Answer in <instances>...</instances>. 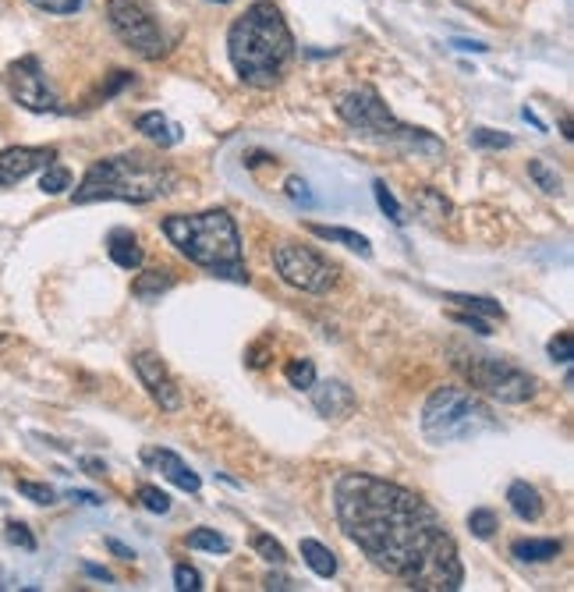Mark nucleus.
I'll return each instance as SVG.
<instances>
[{
	"instance_id": "13",
	"label": "nucleus",
	"mask_w": 574,
	"mask_h": 592,
	"mask_svg": "<svg viewBox=\"0 0 574 592\" xmlns=\"http://www.w3.org/2000/svg\"><path fill=\"white\" fill-rule=\"evenodd\" d=\"M142 465L146 468H153V472H160L167 483H174L178 490H185V493H199L202 490V479L192 472V465H188L185 458H178L174 451H167V447H156V444H149V447H142Z\"/></svg>"
},
{
	"instance_id": "1",
	"label": "nucleus",
	"mask_w": 574,
	"mask_h": 592,
	"mask_svg": "<svg viewBox=\"0 0 574 592\" xmlns=\"http://www.w3.org/2000/svg\"><path fill=\"white\" fill-rule=\"evenodd\" d=\"M334 511L344 536L390 578L408 589H461L458 543L419 493L369 472H344L334 483Z\"/></svg>"
},
{
	"instance_id": "7",
	"label": "nucleus",
	"mask_w": 574,
	"mask_h": 592,
	"mask_svg": "<svg viewBox=\"0 0 574 592\" xmlns=\"http://www.w3.org/2000/svg\"><path fill=\"white\" fill-rule=\"evenodd\" d=\"M454 369L472 383L479 394L500 401V405H528L539 394V380L528 369L514 366L504 355H486V351H458Z\"/></svg>"
},
{
	"instance_id": "43",
	"label": "nucleus",
	"mask_w": 574,
	"mask_h": 592,
	"mask_svg": "<svg viewBox=\"0 0 574 592\" xmlns=\"http://www.w3.org/2000/svg\"><path fill=\"white\" fill-rule=\"evenodd\" d=\"M68 497L78 500V504H89V507H100L103 504V497H96V493H86V490H71Z\"/></svg>"
},
{
	"instance_id": "23",
	"label": "nucleus",
	"mask_w": 574,
	"mask_h": 592,
	"mask_svg": "<svg viewBox=\"0 0 574 592\" xmlns=\"http://www.w3.org/2000/svg\"><path fill=\"white\" fill-rule=\"evenodd\" d=\"M188 550H206V554H227L231 550V539L220 536L217 529H195L185 536Z\"/></svg>"
},
{
	"instance_id": "34",
	"label": "nucleus",
	"mask_w": 574,
	"mask_h": 592,
	"mask_svg": "<svg viewBox=\"0 0 574 592\" xmlns=\"http://www.w3.org/2000/svg\"><path fill=\"white\" fill-rule=\"evenodd\" d=\"M475 149H511L514 139L507 132H493V128H475L472 132Z\"/></svg>"
},
{
	"instance_id": "31",
	"label": "nucleus",
	"mask_w": 574,
	"mask_h": 592,
	"mask_svg": "<svg viewBox=\"0 0 574 592\" xmlns=\"http://www.w3.org/2000/svg\"><path fill=\"white\" fill-rule=\"evenodd\" d=\"M415 203H419V210H422V217H443V213H450V203L443 199L436 188H422L419 195H415Z\"/></svg>"
},
{
	"instance_id": "8",
	"label": "nucleus",
	"mask_w": 574,
	"mask_h": 592,
	"mask_svg": "<svg viewBox=\"0 0 574 592\" xmlns=\"http://www.w3.org/2000/svg\"><path fill=\"white\" fill-rule=\"evenodd\" d=\"M107 18L114 36L142 61H160L167 54V36L142 0H107Z\"/></svg>"
},
{
	"instance_id": "15",
	"label": "nucleus",
	"mask_w": 574,
	"mask_h": 592,
	"mask_svg": "<svg viewBox=\"0 0 574 592\" xmlns=\"http://www.w3.org/2000/svg\"><path fill=\"white\" fill-rule=\"evenodd\" d=\"M107 256H110V263L121 266V270H142V263H146V252H142L139 238H135L132 231H125V227L110 231Z\"/></svg>"
},
{
	"instance_id": "25",
	"label": "nucleus",
	"mask_w": 574,
	"mask_h": 592,
	"mask_svg": "<svg viewBox=\"0 0 574 592\" xmlns=\"http://www.w3.org/2000/svg\"><path fill=\"white\" fill-rule=\"evenodd\" d=\"M71 188V171L64 164H50L43 167V178H39V192L43 195H64Z\"/></svg>"
},
{
	"instance_id": "33",
	"label": "nucleus",
	"mask_w": 574,
	"mask_h": 592,
	"mask_svg": "<svg viewBox=\"0 0 574 592\" xmlns=\"http://www.w3.org/2000/svg\"><path fill=\"white\" fill-rule=\"evenodd\" d=\"M284 195L295 206H302V210H312V206H316V195H312V188H309V181H305V178H287L284 181Z\"/></svg>"
},
{
	"instance_id": "30",
	"label": "nucleus",
	"mask_w": 574,
	"mask_h": 592,
	"mask_svg": "<svg viewBox=\"0 0 574 592\" xmlns=\"http://www.w3.org/2000/svg\"><path fill=\"white\" fill-rule=\"evenodd\" d=\"M373 195H376V203H380V210L390 217V224H404V210H401V203H397V195L387 188V181H373Z\"/></svg>"
},
{
	"instance_id": "16",
	"label": "nucleus",
	"mask_w": 574,
	"mask_h": 592,
	"mask_svg": "<svg viewBox=\"0 0 574 592\" xmlns=\"http://www.w3.org/2000/svg\"><path fill=\"white\" fill-rule=\"evenodd\" d=\"M507 504H511V511L521 518V522H539L546 511L543 493H539L532 483H525V479H514V483L507 486Z\"/></svg>"
},
{
	"instance_id": "32",
	"label": "nucleus",
	"mask_w": 574,
	"mask_h": 592,
	"mask_svg": "<svg viewBox=\"0 0 574 592\" xmlns=\"http://www.w3.org/2000/svg\"><path fill=\"white\" fill-rule=\"evenodd\" d=\"M139 500L149 515H167V511H171V497H167L160 486H149V483L139 486Z\"/></svg>"
},
{
	"instance_id": "36",
	"label": "nucleus",
	"mask_w": 574,
	"mask_h": 592,
	"mask_svg": "<svg viewBox=\"0 0 574 592\" xmlns=\"http://www.w3.org/2000/svg\"><path fill=\"white\" fill-rule=\"evenodd\" d=\"M4 539H8L11 546H22V550H36V536H32L25 522H8V525H4Z\"/></svg>"
},
{
	"instance_id": "3",
	"label": "nucleus",
	"mask_w": 574,
	"mask_h": 592,
	"mask_svg": "<svg viewBox=\"0 0 574 592\" xmlns=\"http://www.w3.org/2000/svg\"><path fill=\"white\" fill-rule=\"evenodd\" d=\"M167 242L188 259V263L210 270L213 277L245 284V249H241V231L227 210H202V213H171L163 217Z\"/></svg>"
},
{
	"instance_id": "44",
	"label": "nucleus",
	"mask_w": 574,
	"mask_h": 592,
	"mask_svg": "<svg viewBox=\"0 0 574 592\" xmlns=\"http://www.w3.org/2000/svg\"><path fill=\"white\" fill-rule=\"evenodd\" d=\"M82 571H86L89 578H100V582H114V575H110L107 568H100V564H82Z\"/></svg>"
},
{
	"instance_id": "35",
	"label": "nucleus",
	"mask_w": 574,
	"mask_h": 592,
	"mask_svg": "<svg viewBox=\"0 0 574 592\" xmlns=\"http://www.w3.org/2000/svg\"><path fill=\"white\" fill-rule=\"evenodd\" d=\"M29 4L43 15H78L89 0H29Z\"/></svg>"
},
{
	"instance_id": "24",
	"label": "nucleus",
	"mask_w": 574,
	"mask_h": 592,
	"mask_svg": "<svg viewBox=\"0 0 574 592\" xmlns=\"http://www.w3.org/2000/svg\"><path fill=\"white\" fill-rule=\"evenodd\" d=\"M284 380L295 390H309L316 383V362L312 359H291L284 366Z\"/></svg>"
},
{
	"instance_id": "18",
	"label": "nucleus",
	"mask_w": 574,
	"mask_h": 592,
	"mask_svg": "<svg viewBox=\"0 0 574 592\" xmlns=\"http://www.w3.org/2000/svg\"><path fill=\"white\" fill-rule=\"evenodd\" d=\"M305 231L316 234L319 242H334V245H344V249L358 252L362 259L373 256V245H369V238L358 231H348V227H330V224H305Z\"/></svg>"
},
{
	"instance_id": "2",
	"label": "nucleus",
	"mask_w": 574,
	"mask_h": 592,
	"mask_svg": "<svg viewBox=\"0 0 574 592\" xmlns=\"http://www.w3.org/2000/svg\"><path fill=\"white\" fill-rule=\"evenodd\" d=\"M227 57L234 75L252 89H273L284 78L295 57V36L284 15L270 0H256L245 15H238L227 29Z\"/></svg>"
},
{
	"instance_id": "46",
	"label": "nucleus",
	"mask_w": 574,
	"mask_h": 592,
	"mask_svg": "<svg viewBox=\"0 0 574 592\" xmlns=\"http://www.w3.org/2000/svg\"><path fill=\"white\" fill-rule=\"evenodd\" d=\"M217 4H224V0H217Z\"/></svg>"
},
{
	"instance_id": "10",
	"label": "nucleus",
	"mask_w": 574,
	"mask_h": 592,
	"mask_svg": "<svg viewBox=\"0 0 574 592\" xmlns=\"http://www.w3.org/2000/svg\"><path fill=\"white\" fill-rule=\"evenodd\" d=\"M8 86L18 107L32 110V114H61L64 110L61 96L50 86V78H47V71H43V64H39V57L25 54V57H18V61H11Z\"/></svg>"
},
{
	"instance_id": "14",
	"label": "nucleus",
	"mask_w": 574,
	"mask_h": 592,
	"mask_svg": "<svg viewBox=\"0 0 574 592\" xmlns=\"http://www.w3.org/2000/svg\"><path fill=\"white\" fill-rule=\"evenodd\" d=\"M312 408H316L323 419H348L351 412H355L358 398H355V390L348 387L344 380H323V383H312Z\"/></svg>"
},
{
	"instance_id": "21",
	"label": "nucleus",
	"mask_w": 574,
	"mask_h": 592,
	"mask_svg": "<svg viewBox=\"0 0 574 592\" xmlns=\"http://www.w3.org/2000/svg\"><path fill=\"white\" fill-rule=\"evenodd\" d=\"M298 550H302V561L309 564L319 578H334L337 575V557L326 543H319V539H302Z\"/></svg>"
},
{
	"instance_id": "42",
	"label": "nucleus",
	"mask_w": 574,
	"mask_h": 592,
	"mask_svg": "<svg viewBox=\"0 0 574 592\" xmlns=\"http://www.w3.org/2000/svg\"><path fill=\"white\" fill-rule=\"evenodd\" d=\"M107 550H110V554L121 557V561H135V550H132V546L117 543V539H107Z\"/></svg>"
},
{
	"instance_id": "39",
	"label": "nucleus",
	"mask_w": 574,
	"mask_h": 592,
	"mask_svg": "<svg viewBox=\"0 0 574 592\" xmlns=\"http://www.w3.org/2000/svg\"><path fill=\"white\" fill-rule=\"evenodd\" d=\"M550 359L553 362H571V334H567V330H560L557 337H553L550 341Z\"/></svg>"
},
{
	"instance_id": "5",
	"label": "nucleus",
	"mask_w": 574,
	"mask_h": 592,
	"mask_svg": "<svg viewBox=\"0 0 574 592\" xmlns=\"http://www.w3.org/2000/svg\"><path fill=\"white\" fill-rule=\"evenodd\" d=\"M337 117L344 125L362 132L365 139L383 142V146H394L401 153H415V156H440L443 142L436 135H429L426 128H412L397 121L394 110L383 103V96L373 86H358L351 93H344L337 100Z\"/></svg>"
},
{
	"instance_id": "9",
	"label": "nucleus",
	"mask_w": 574,
	"mask_h": 592,
	"mask_svg": "<svg viewBox=\"0 0 574 592\" xmlns=\"http://www.w3.org/2000/svg\"><path fill=\"white\" fill-rule=\"evenodd\" d=\"M273 270L287 288L305 291V295H326L337 284L334 263H326L312 245L298 242H277L273 245Z\"/></svg>"
},
{
	"instance_id": "22",
	"label": "nucleus",
	"mask_w": 574,
	"mask_h": 592,
	"mask_svg": "<svg viewBox=\"0 0 574 592\" xmlns=\"http://www.w3.org/2000/svg\"><path fill=\"white\" fill-rule=\"evenodd\" d=\"M443 302H454L461 305L465 312H475V316H489V320H504V305L493 302V298H482V295H443Z\"/></svg>"
},
{
	"instance_id": "17",
	"label": "nucleus",
	"mask_w": 574,
	"mask_h": 592,
	"mask_svg": "<svg viewBox=\"0 0 574 592\" xmlns=\"http://www.w3.org/2000/svg\"><path fill=\"white\" fill-rule=\"evenodd\" d=\"M174 288V270H167V266H153V270H142L139 277L132 281V295L139 298V302L153 305L160 302L167 291Z\"/></svg>"
},
{
	"instance_id": "29",
	"label": "nucleus",
	"mask_w": 574,
	"mask_h": 592,
	"mask_svg": "<svg viewBox=\"0 0 574 592\" xmlns=\"http://www.w3.org/2000/svg\"><path fill=\"white\" fill-rule=\"evenodd\" d=\"M18 493L25 500H32L36 507H54L57 504V490L47 483H29V479H18Z\"/></svg>"
},
{
	"instance_id": "4",
	"label": "nucleus",
	"mask_w": 574,
	"mask_h": 592,
	"mask_svg": "<svg viewBox=\"0 0 574 592\" xmlns=\"http://www.w3.org/2000/svg\"><path fill=\"white\" fill-rule=\"evenodd\" d=\"M178 185V171L156 160L149 153H117L103 156L86 171V178L78 181V188L71 192V203L89 206V203H132L146 206L160 195L174 192Z\"/></svg>"
},
{
	"instance_id": "37",
	"label": "nucleus",
	"mask_w": 574,
	"mask_h": 592,
	"mask_svg": "<svg viewBox=\"0 0 574 592\" xmlns=\"http://www.w3.org/2000/svg\"><path fill=\"white\" fill-rule=\"evenodd\" d=\"M174 585H178L181 592H199L202 575L195 568H188V564H178V568H174Z\"/></svg>"
},
{
	"instance_id": "40",
	"label": "nucleus",
	"mask_w": 574,
	"mask_h": 592,
	"mask_svg": "<svg viewBox=\"0 0 574 592\" xmlns=\"http://www.w3.org/2000/svg\"><path fill=\"white\" fill-rule=\"evenodd\" d=\"M450 47H454V50H465V54H468V50H472V54H486V43H479V39H454V43H450Z\"/></svg>"
},
{
	"instance_id": "6",
	"label": "nucleus",
	"mask_w": 574,
	"mask_h": 592,
	"mask_svg": "<svg viewBox=\"0 0 574 592\" xmlns=\"http://www.w3.org/2000/svg\"><path fill=\"white\" fill-rule=\"evenodd\" d=\"M422 437L433 447L443 444H465L489 429H497V415L489 412L486 401L461 387H436L422 405Z\"/></svg>"
},
{
	"instance_id": "27",
	"label": "nucleus",
	"mask_w": 574,
	"mask_h": 592,
	"mask_svg": "<svg viewBox=\"0 0 574 592\" xmlns=\"http://www.w3.org/2000/svg\"><path fill=\"white\" fill-rule=\"evenodd\" d=\"M500 529V518L489 511V507H475L472 515H468V532H472L475 539H493Z\"/></svg>"
},
{
	"instance_id": "41",
	"label": "nucleus",
	"mask_w": 574,
	"mask_h": 592,
	"mask_svg": "<svg viewBox=\"0 0 574 592\" xmlns=\"http://www.w3.org/2000/svg\"><path fill=\"white\" fill-rule=\"evenodd\" d=\"M78 465L86 468L89 476H96V479H103V476H107V465H103L100 458H82V461H78Z\"/></svg>"
},
{
	"instance_id": "28",
	"label": "nucleus",
	"mask_w": 574,
	"mask_h": 592,
	"mask_svg": "<svg viewBox=\"0 0 574 592\" xmlns=\"http://www.w3.org/2000/svg\"><path fill=\"white\" fill-rule=\"evenodd\" d=\"M252 550H256L266 564H277V568L287 564V550L273 536H266V532H256V536H252Z\"/></svg>"
},
{
	"instance_id": "11",
	"label": "nucleus",
	"mask_w": 574,
	"mask_h": 592,
	"mask_svg": "<svg viewBox=\"0 0 574 592\" xmlns=\"http://www.w3.org/2000/svg\"><path fill=\"white\" fill-rule=\"evenodd\" d=\"M132 369H135V376H139L142 390L149 394V401H153L160 412H181V405H185L181 387L174 383L171 369L163 366L160 355H153V351H135Z\"/></svg>"
},
{
	"instance_id": "20",
	"label": "nucleus",
	"mask_w": 574,
	"mask_h": 592,
	"mask_svg": "<svg viewBox=\"0 0 574 592\" xmlns=\"http://www.w3.org/2000/svg\"><path fill=\"white\" fill-rule=\"evenodd\" d=\"M560 550H564L560 539H518V543H511V557L525 564H546L560 557Z\"/></svg>"
},
{
	"instance_id": "26",
	"label": "nucleus",
	"mask_w": 574,
	"mask_h": 592,
	"mask_svg": "<svg viewBox=\"0 0 574 592\" xmlns=\"http://www.w3.org/2000/svg\"><path fill=\"white\" fill-rule=\"evenodd\" d=\"M528 178L536 181L539 188H543L546 195H560V188H564V181H560V174L553 171L546 160H528Z\"/></svg>"
},
{
	"instance_id": "38",
	"label": "nucleus",
	"mask_w": 574,
	"mask_h": 592,
	"mask_svg": "<svg viewBox=\"0 0 574 592\" xmlns=\"http://www.w3.org/2000/svg\"><path fill=\"white\" fill-rule=\"evenodd\" d=\"M450 320L461 323V327H468L472 334H482V337L493 334V330H489V323L482 320V316H475V312H450Z\"/></svg>"
},
{
	"instance_id": "45",
	"label": "nucleus",
	"mask_w": 574,
	"mask_h": 592,
	"mask_svg": "<svg viewBox=\"0 0 574 592\" xmlns=\"http://www.w3.org/2000/svg\"><path fill=\"white\" fill-rule=\"evenodd\" d=\"M266 589H295V585H291V582H287V578H266Z\"/></svg>"
},
{
	"instance_id": "12",
	"label": "nucleus",
	"mask_w": 574,
	"mask_h": 592,
	"mask_svg": "<svg viewBox=\"0 0 574 592\" xmlns=\"http://www.w3.org/2000/svg\"><path fill=\"white\" fill-rule=\"evenodd\" d=\"M57 160L54 146H8L0 153V188L22 185L29 174L43 171Z\"/></svg>"
},
{
	"instance_id": "19",
	"label": "nucleus",
	"mask_w": 574,
	"mask_h": 592,
	"mask_svg": "<svg viewBox=\"0 0 574 592\" xmlns=\"http://www.w3.org/2000/svg\"><path fill=\"white\" fill-rule=\"evenodd\" d=\"M135 128H139V132L146 135L149 142H156L160 149H171V146H178V142H181V128L174 125V121H167V117H163L160 110H149V114H139Z\"/></svg>"
}]
</instances>
